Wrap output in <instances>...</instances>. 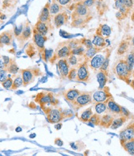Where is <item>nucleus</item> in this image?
<instances>
[{"label":"nucleus","instance_id":"44","mask_svg":"<svg viewBox=\"0 0 134 156\" xmlns=\"http://www.w3.org/2000/svg\"><path fill=\"white\" fill-rule=\"evenodd\" d=\"M94 2V0H84V2H82V3L87 8H89L93 5Z\"/></svg>","mask_w":134,"mask_h":156},{"label":"nucleus","instance_id":"58","mask_svg":"<svg viewBox=\"0 0 134 156\" xmlns=\"http://www.w3.org/2000/svg\"><path fill=\"white\" fill-rule=\"evenodd\" d=\"M74 2H80L81 0H73Z\"/></svg>","mask_w":134,"mask_h":156},{"label":"nucleus","instance_id":"37","mask_svg":"<svg viewBox=\"0 0 134 156\" xmlns=\"http://www.w3.org/2000/svg\"><path fill=\"white\" fill-rule=\"evenodd\" d=\"M7 73L8 71L6 69L2 70H0V82L3 83L8 79V76L7 75Z\"/></svg>","mask_w":134,"mask_h":156},{"label":"nucleus","instance_id":"22","mask_svg":"<svg viewBox=\"0 0 134 156\" xmlns=\"http://www.w3.org/2000/svg\"><path fill=\"white\" fill-rule=\"evenodd\" d=\"M125 150L130 155H134V140L133 139L126 141L124 144Z\"/></svg>","mask_w":134,"mask_h":156},{"label":"nucleus","instance_id":"42","mask_svg":"<svg viewBox=\"0 0 134 156\" xmlns=\"http://www.w3.org/2000/svg\"><path fill=\"white\" fill-rule=\"evenodd\" d=\"M127 44L126 42H123L122 43L120 46H119V49H118V53L120 54H124L125 51L127 50Z\"/></svg>","mask_w":134,"mask_h":156},{"label":"nucleus","instance_id":"45","mask_svg":"<svg viewBox=\"0 0 134 156\" xmlns=\"http://www.w3.org/2000/svg\"><path fill=\"white\" fill-rule=\"evenodd\" d=\"M72 0H57L58 4L61 6H67L68 5Z\"/></svg>","mask_w":134,"mask_h":156},{"label":"nucleus","instance_id":"40","mask_svg":"<svg viewBox=\"0 0 134 156\" xmlns=\"http://www.w3.org/2000/svg\"><path fill=\"white\" fill-rule=\"evenodd\" d=\"M53 51L52 50H47V49H44L43 52V56L44 58V60L47 61L52 55Z\"/></svg>","mask_w":134,"mask_h":156},{"label":"nucleus","instance_id":"54","mask_svg":"<svg viewBox=\"0 0 134 156\" xmlns=\"http://www.w3.org/2000/svg\"><path fill=\"white\" fill-rule=\"evenodd\" d=\"M62 127V124L61 123H57V124H55V128L57 129V130H60Z\"/></svg>","mask_w":134,"mask_h":156},{"label":"nucleus","instance_id":"57","mask_svg":"<svg viewBox=\"0 0 134 156\" xmlns=\"http://www.w3.org/2000/svg\"><path fill=\"white\" fill-rule=\"evenodd\" d=\"M36 134L34 133V134H30L29 137H30V138H31V139H34V137H36Z\"/></svg>","mask_w":134,"mask_h":156},{"label":"nucleus","instance_id":"33","mask_svg":"<svg viewBox=\"0 0 134 156\" xmlns=\"http://www.w3.org/2000/svg\"><path fill=\"white\" fill-rule=\"evenodd\" d=\"M95 110L98 114H101L106 110V106L102 103H98L95 106Z\"/></svg>","mask_w":134,"mask_h":156},{"label":"nucleus","instance_id":"9","mask_svg":"<svg viewBox=\"0 0 134 156\" xmlns=\"http://www.w3.org/2000/svg\"><path fill=\"white\" fill-rule=\"evenodd\" d=\"M134 137V124L129 125L121 134V140L123 143L130 141Z\"/></svg>","mask_w":134,"mask_h":156},{"label":"nucleus","instance_id":"1","mask_svg":"<svg viewBox=\"0 0 134 156\" xmlns=\"http://www.w3.org/2000/svg\"><path fill=\"white\" fill-rule=\"evenodd\" d=\"M39 69H22L21 70V75L23 80V85L26 87L28 85L33 83L34 80L36 77L39 75Z\"/></svg>","mask_w":134,"mask_h":156},{"label":"nucleus","instance_id":"5","mask_svg":"<svg viewBox=\"0 0 134 156\" xmlns=\"http://www.w3.org/2000/svg\"><path fill=\"white\" fill-rule=\"evenodd\" d=\"M115 70L117 75L123 79H126L130 72L128 69L127 63L125 61H121L119 62L116 66Z\"/></svg>","mask_w":134,"mask_h":156},{"label":"nucleus","instance_id":"36","mask_svg":"<svg viewBox=\"0 0 134 156\" xmlns=\"http://www.w3.org/2000/svg\"><path fill=\"white\" fill-rule=\"evenodd\" d=\"M83 23H84L83 18H77L73 19L72 25L74 27H79L83 25Z\"/></svg>","mask_w":134,"mask_h":156},{"label":"nucleus","instance_id":"7","mask_svg":"<svg viewBox=\"0 0 134 156\" xmlns=\"http://www.w3.org/2000/svg\"><path fill=\"white\" fill-rule=\"evenodd\" d=\"M31 35H32V30L31 29V26H30L29 23L28 21H26L24 23L23 29L21 31L20 35L17 37L18 41H19L20 43H24V42H26L30 37H31Z\"/></svg>","mask_w":134,"mask_h":156},{"label":"nucleus","instance_id":"29","mask_svg":"<svg viewBox=\"0 0 134 156\" xmlns=\"http://www.w3.org/2000/svg\"><path fill=\"white\" fill-rule=\"evenodd\" d=\"M23 85V80L22 78L20 76H18L16 78H15L13 80L12 85L11 87V90H16L21 87Z\"/></svg>","mask_w":134,"mask_h":156},{"label":"nucleus","instance_id":"2","mask_svg":"<svg viewBox=\"0 0 134 156\" xmlns=\"http://www.w3.org/2000/svg\"><path fill=\"white\" fill-rule=\"evenodd\" d=\"M36 101L40 105L42 108L46 107L48 104H56L57 100L53 98L50 93H38L36 98Z\"/></svg>","mask_w":134,"mask_h":156},{"label":"nucleus","instance_id":"18","mask_svg":"<svg viewBox=\"0 0 134 156\" xmlns=\"http://www.w3.org/2000/svg\"><path fill=\"white\" fill-rule=\"evenodd\" d=\"M71 55V49L68 45H64L60 49L57 54V57L59 58H64Z\"/></svg>","mask_w":134,"mask_h":156},{"label":"nucleus","instance_id":"6","mask_svg":"<svg viewBox=\"0 0 134 156\" xmlns=\"http://www.w3.org/2000/svg\"><path fill=\"white\" fill-rule=\"evenodd\" d=\"M47 41V37L39 34L37 31L34 29L33 30V41L34 44L36 45L37 48L43 52L44 49V44Z\"/></svg>","mask_w":134,"mask_h":156},{"label":"nucleus","instance_id":"59","mask_svg":"<svg viewBox=\"0 0 134 156\" xmlns=\"http://www.w3.org/2000/svg\"><path fill=\"white\" fill-rule=\"evenodd\" d=\"M132 44H133V45L134 46V37H133V39H132Z\"/></svg>","mask_w":134,"mask_h":156},{"label":"nucleus","instance_id":"60","mask_svg":"<svg viewBox=\"0 0 134 156\" xmlns=\"http://www.w3.org/2000/svg\"><path fill=\"white\" fill-rule=\"evenodd\" d=\"M132 87H133V88H134V80L132 82Z\"/></svg>","mask_w":134,"mask_h":156},{"label":"nucleus","instance_id":"16","mask_svg":"<svg viewBox=\"0 0 134 156\" xmlns=\"http://www.w3.org/2000/svg\"><path fill=\"white\" fill-rule=\"evenodd\" d=\"M80 91L76 89H70L67 90L65 93V99L71 103H73L77 97L80 95Z\"/></svg>","mask_w":134,"mask_h":156},{"label":"nucleus","instance_id":"20","mask_svg":"<svg viewBox=\"0 0 134 156\" xmlns=\"http://www.w3.org/2000/svg\"><path fill=\"white\" fill-rule=\"evenodd\" d=\"M108 98L106 93L103 91H96L93 94V99L97 103H102L105 101Z\"/></svg>","mask_w":134,"mask_h":156},{"label":"nucleus","instance_id":"50","mask_svg":"<svg viewBox=\"0 0 134 156\" xmlns=\"http://www.w3.org/2000/svg\"><path fill=\"white\" fill-rule=\"evenodd\" d=\"M3 62L5 64V66L6 67L8 66V64L9 63L10 58L8 56H3Z\"/></svg>","mask_w":134,"mask_h":156},{"label":"nucleus","instance_id":"12","mask_svg":"<svg viewBox=\"0 0 134 156\" xmlns=\"http://www.w3.org/2000/svg\"><path fill=\"white\" fill-rule=\"evenodd\" d=\"M89 77V72L86 64L81 65L77 70V79L80 81H86Z\"/></svg>","mask_w":134,"mask_h":156},{"label":"nucleus","instance_id":"56","mask_svg":"<svg viewBox=\"0 0 134 156\" xmlns=\"http://www.w3.org/2000/svg\"><path fill=\"white\" fill-rule=\"evenodd\" d=\"M16 131L17 133H20V132H21V131H22V128H20V127H18V128H16Z\"/></svg>","mask_w":134,"mask_h":156},{"label":"nucleus","instance_id":"14","mask_svg":"<svg viewBox=\"0 0 134 156\" xmlns=\"http://www.w3.org/2000/svg\"><path fill=\"white\" fill-rule=\"evenodd\" d=\"M49 6H50L49 5L47 4L43 7V8L42 9L40 12L39 18V21L46 23L47 24L50 21V18Z\"/></svg>","mask_w":134,"mask_h":156},{"label":"nucleus","instance_id":"49","mask_svg":"<svg viewBox=\"0 0 134 156\" xmlns=\"http://www.w3.org/2000/svg\"><path fill=\"white\" fill-rule=\"evenodd\" d=\"M55 144L58 146H62L64 144V142L62 141L61 139L57 138L55 140Z\"/></svg>","mask_w":134,"mask_h":156},{"label":"nucleus","instance_id":"48","mask_svg":"<svg viewBox=\"0 0 134 156\" xmlns=\"http://www.w3.org/2000/svg\"><path fill=\"white\" fill-rule=\"evenodd\" d=\"M108 65H109V59L106 58V59H105V60H104L102 66L101 67V70H106L107 69L108 67Z\"/></svg>","mask_w":134,"mask_h":156},{"label":"nucleus","instance_id":"38","mask_svg":"<svg viewBox=\"0 0 134 156\" xmlns=\"http://www.w3.org/2000/svg\"><path fill=\"white\" fill-rule=\"evenodd\" d=\"M89 121L93 124H95V125H98V124H99L100 123L101 120H100V118L98 115H93L91 116V117L90 118V119H89Z\"/></svg>","mask_w":134,"mask_h":156},{"label":"nucleus","instance_id":"46","mask_svg":"<svg viewBox=\"0 0 134 156\" xmlns=\"http://www.w3.org/2000/svg\"><path fill=\"white\" fill-rule=\"evenodd\" d=\"M115 7L117 9H120L122 6H123L124 5V0H115Z\"/></svg>","mask_w":134,"mask_h":156},{"label":"nucleus","instance_id":"15","mask_svg":"<svg viewBox=\"0 0 134 156\" xmlns=\"http://www.w3.org/2000/svg\"><path fill=\"white\" fill-rule=\"evenodd\" d=\"M67 21V15L65 12L58 13L55 15L53 21L56 27L59 28L65 24Z\"/></svg>","mask_w":134,"mask_h":156},{"label":"nucleus","instance_id":"26","mask_svg":"<svg viewBox=\"0 0 134 156\" xmlns=\"http://www.w3.org/2000/svg\"><path fill=\"white\" fill-rule=\"evenodd\" d=\"M92 43L96 47H102L105 45V40L101 36L96 35L94 37Z\"/></svg>","mask_w":134,"mask_h":156},{"label":"nucleus","instance_id":"52","mask_svg":"<svg viewBox=\"0 0 134 156\" xmlns=\"http://www.w3.org/2000/svg\"><path fill=\"white\" fill-rule=\"evenodd\" d=\"M121 112L123 113V114L125 116H128L129 115V112H128L127 110H126L125 108L121 107Z\"/></svg>","mask_w":134,"mask_h":156},{"label":"nucleus","instance_id":"32","mask_svg":"<svg viewBox=\"0 0 134 156\" xmlns=\"http://www.w3.org/2000/svg\"><path fill=\"white\" fill-rule=\"evenodd\" d=\"M126 63H127L129 70L131 72L134 66V55L133 54H130L128 55Z\"/></svg>","mask_w":134,"mask_h":156},{"label":"nucleus","instance_id":"11","mask_svg":"<svg viewBox=\"0 0 134 156\" xmlns=\"http://www.w3.org/2000/svg\"><path fill=\"white\" fill-rule=\"evenodd\" d=\"M57 65L61 75L63 77H67L70 71L68 60L64 58H61L60 60H59Z\"/></svg>","mask_w":134,"mask_h":156},{"label":"nucleus","instance_id":"41","mask_svg":"<svg viewBox=\"0 0 134 156\" xmlns=\"http://www.w3.org/2000/svg\"><path fill=\"white\" fill-rule=\"evenodd\" d=\"M68 62V64L71 66H75L77 64V58L76 57V56L74 55L71 54L69 56Z\"/></svg>","mask_w":134,"mask_h":156},{"label":"nucleus","instance_id":"25","mask_svg":"<svg viewBox=\"0 0 134 156\" xmlns=\"http://www.w3.org/2000/svg\"><path fill=\"white\" fill-rule=\"evenodd\" d=\"M108 108H109V110L112 112L117 113L121 112V107L119 106L117 103H115L112 100H110L108 102Z\"/></svg>","mask_w":134,"mask_h":156},{"label":"nucleus","instance_id":"34","mask_svg":"<svg viewBox=\"0 0 134 156\" xmlns=\"http://www.w3.org/2000/svg\"><path fill=\"white\" fill-rule=\"evenodd\" d=\"M84 51V49L82 46H78L77 48L73 49L71 51V54L74 55H80L83 54Z\"/></svg>","mask_w":134,"mask_h":156},{"label":"nucleus","instance_id":"51","mask_svg":"<svg viewBox=\"0 0 134 156\" xmlns=\"http://www.w3.org/2000/svg\"><path fill=\"white\" fill-rule=\"evenodd\" d=\"M6 69L5 64L3 62V60L0 59V70H2Z\"/></svg>","mask_w":134,"mask_h":156},{"label":"nucleus","instance_id":"19","mask_svg":"<svg viewBox=\"0 0 134 156\" xmlns=\"http://www.w3.org/2000/svg\"><path fill=\"white\" fill-rule=\"evenodd\" d=\"M6 69L8 73L13 75L16 74L19 72V67L14 59L10 60L9 63L6 67Z\"/></svg>","mask_w":134,"mask_h":156},{"label":"nucleus","instance_id":"8","mask_svg":"<svg viewBox=\"0 0 134 156\" xmlns=\"http://www.w3.org/2000/svg\"><path fill=\"white\" fill-rule=\"evenodd\" d=\"M88 13V9L86 6H85L82 2H78L76 5L74 12L73 14V18H83L87 16Z\"/></svg>","mask_w":134,"mask_h":156},{"label":"nucleus","instance_id":"4","mask_svg":"<svg viewBox=\"0 0 134 156\" xmlns=\"http://www.w3.org/2000/svg\"><path fill=\"white\" fill-rule=\"evenodd\" d=\"M91 101V96L88 92H84L83 93H80V95L77 97L73 103L77 108H79L83 107L89 103Z\"/></svg>","mask_w":134,"mask_h":156},{"label":"nucleus","instance_id":"27","mask_svg":"<svg viewBox=\"0 0 134 156\" xmlns=\"http://www.w3.org/2000/svg\"><path fill=\"white\" fill-rule=\"evenodd\" d=\"M112 118L109 115H104L102 118L100 124L102 126H105V127H109L110 125H111L112 122Z\"/></svg>","mask_w":134,"mask_h":156},{"label":"nucleus","instance_id":"13","mask_svg":"<svg viewBox=\"0 0 134 156\" xmlns=\"http://www.w3.org/2000/svg\"><path fill=\"white\" fill-rule=\"evenodd\" d=\"M105 58L101 54L95 55L91 60L90 62V66L92 69H96L101 67L102 66Z\"/></svg>","mask_w":134,"mask_h":156},{"label":"nucleus","instance_id":"17","mask_svg":"<svg viewBox=\"0 0 134 156\" xmlns=\"http://www.w3.org/2000/svg\"><path fill=\"white\" fill-rule=\"evenodd\" d=\"M34 29L37 31V32L43 35L46 36L47 35V34L48 33L49 31V27H48V24L43 23L42 21H38L37 22V23L35 25Z\"/></svg>","mask_w":134,"mask_h":156},{"label":"nucleus","instance_id":"10","mask_svg":"<svg viewBox=\"0 0 134 156\" xmlns=\"http://www.w3.org/2000/svg\"><path fill=\"white\" fill-rule=\"evenodd\" d=\"M13 33L11 30H6L0 34V45H9L11 44Z\"/></svg>","mask_w":134,"mask_h":156},{"label":"nucleus","instance_id":"43","mask_svg":"<svg viewBox=\"0 0 134 156\" xmlns=\"http://www.w3.org/2000/svg\"><path fill=\"white\" fill-rule=\"evenodd\" d=\"M82 43H83V44H84L86 46V48L87 49L91 48H92V47H93L92 42L90 40H89V39H84Z\"/></svg>","mask_w":134,"mask_h":156},{"label":"nucleus","instance_id":"30","mask_svg":"<svg viewBox=\"0 0 134 156\" xmlns=\"http://www.w3.org/2000/svg\"><path fill=\"white\" fill-rule=\"evenodd\" d=\"M49 10L50 14L56 15L59 13L60 11V6L56 2H53L49 6Z\"/></svg>","mask_w":134,"mask_h":156},{"label":"nucleus","instance_id":"47","mask_svg":"<svg viewBox=\"0 0 134 156\" xmlns=\"http://www.w3.org/2000/svg\"><path fill=\"white\" fill-rule=\"evenodd\" d=\"M124 5L127 8H130L133 6L132 0H124Z\"/></svg>","mask_w":134,"mask_h":156},{"label":"nucleus","instance_id":"3","mask_svg":"<svg viewBox=\"0 0 134 156\" xmlns=\"http://www.w3.org/2000/svg\"><path fill=\"white\" fill-rule=\"evenodd\" d=\"M43 110L47 114L48 121L50 123H58L63 118L62 112H61L57 109H50V108H44Z\"/></svg>","mask_w":134,"mask_h":156},{"label":"nucleus","instance_id":"39","mask_svg":"<svg viewBox=\"0 0 134 156\" xmlns=\"http://www.w3.org/2000/svg\"><path fill=\"white\" fill-rule=\"evenodd\" d=\"M68 78L70 80H73L74 79H76L77 76V70L75 69H72L69 71L68 75Z\"/></svg>","mask_w":134,"mask_h":156},{"label":"nucleus","instance_id":"23","mask_svg":"<svg viewBox=\"0 0 134 156\" xmlns=\"http://www.w3.org/2000/svg\"><path fill=\"white\" fill-rule=\"evenodd\" d=\"M92 115H93V112L91 110V108H88L81 113L80 116V119L83 122L89 121V119H90Z\"/></svg>","mask_w":134,"mask_h":156},{"label":"nucleus","instance_id":"55","mask_svg":"<svg viewBox=\"0 0 134 156\" xmlns=\"http://www.w3.org/2000/svg\"><path fill=\"white\" fill-rule=\"evenodd\" d=\"M122 14L120 12V11H119V12H117V13H116V17L118 18V19H121V18H122Z\"/></svg>","mask_w":134,"mask_h":156},{"label":"nucleus","instance_id":"28","mask_svg":"<svg viewBox=\"0 0 134 156\" xmlns=\"http://www.w3.org/2000/svg\"><path fill=\"white\" fill-rule=\"evenodd\" d=\"M125 121V118H120L116 119L115 120H113L111 124V128L112 129H116L120 126H121Z\"/></svg>","mask_w":134,"mask_h":156},{"label":"nucleus","instance_id":"21","mask_svg":"<svg viewBox=\"0 0 134 156\" xmlns=\"http://www.w3.org/2000/svg\"><path fill=\"white\" fill-rule=\"evenodd\" d=\"M98 82L99 84V88L102 89L105 86L107 82V77L104 72L102 70L99 72L97 75Z\"/></svg>","mask_w":134,"mask_h":156},{"label":"nucleus","instance_id":"53","mask_svg":"<svg viewBox=\"0 0 134 156\" xmlns=\"http://www.w3.org/2000/svg\"><path fill=\"white\" fill-rule=\"evenodd\" d=\"M119 11H120L122 14H125L127 11V8L124 5L123 6H122L120 9H119Z\"/></svg>","mask_w":134,"mask_h":156},{"label":"nucleus","instance_id":"35","mask_svg":"<svg viewBox=\"0 0 134 156\" xmlns=\"http://www.w3.org/2000/svg\"><path fill=\"white\" fill-rule=\"evenodd\" d=\"M12 83H13V80L10 77H8V79L3 83H2V86L6 88V89H11L12 85Z\"/></svg>","mask_w":134,"mask_h":156},{"label":"nucleus","instance_id":"31","mask_svg":"<svg viewBox=\"0 0 134 156\" xmlns=\"http://www.w3.org/2000/svg\"><path fill=\"white\" fill-rule=\"evenodd\" d=\"M97 53V49L96 48H92L88 49V50L86 51V53L84 54L85 57L88 59L92 58Z\"/></svg>","mask_w":134,"mask_h":156},{"label":"nucleus","instance_id":"24","mask_svg":"<svg viewBox=\"0 0 134 156\" xmlns=\"http://www.w3.org/2000/svg\"><path fill=\"white\" fill-rule=\"evenodd\" d=\"M100 35L105 37H109L111 33V27L107 25L104 24L100 27Z\"/></svg>","mask_w":134,"mask_h":156}]
</instances>
